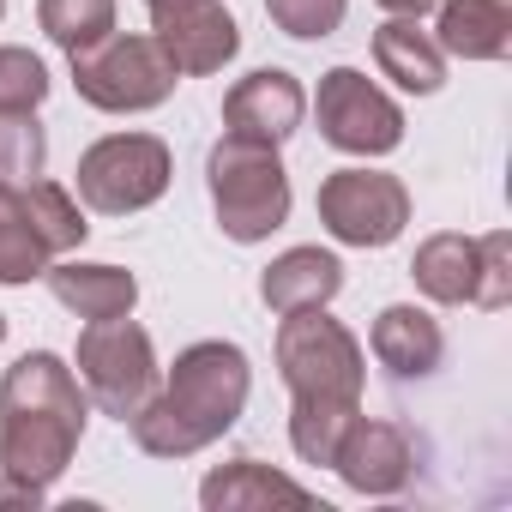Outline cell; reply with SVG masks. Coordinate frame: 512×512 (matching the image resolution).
I'll list each match as a JSON object with an SVG mask.
<instances>
[{
  "mask_svg": "<svg viewBox=\"0 0 512 512\" xmlns=\"http://www.w3.org/2000/svg\"><path fill=\"white\" fill-rule=\"evenodd\" d=\"M253 392V362L229 338H199L175 356V368L157 380V392L127 416L133 446L145 458H193L217 446Z\"/></svg>",
  "mask_w": 512,
  "mask_h": 512,
  "instance_id": "6da1fadb",
  "label": "cell"
},
{
  "mask_svg": "<svg viewBox=\"0 0 512 512\" xmlns=\"http://www.w3.org/2000/svg\"><path fill=\"white\" fill-rule=\"evenodd\" d=\"M91 398L55 350H25L0 374V470L55 488L85 440Z\"/></svg>",
  "mask_w": 512,
  "mask_h": 512,
  "instance_id": "7a4b0ae2",
  "label": "cell"
},
{
  "mask_svg": "<svg viewBox=\"0 0 512 512\" xmlns=\"http://www.w3.org/2000/svg\"><path fill=\"white\" fill-rule=\"evenodd\" d=\"M205 187H211L217 229L241 247L272 241L290 223V169H284L278 145H253V139L223 133L205 151Z\"/></svg>",
  "mask_w": 512,
  "mask_h": 512,
  "instance_id": "3957f363",
  "label": "cell"
},
{
  "mask_svg": "<svg viewBox=\"0 0 512 512\" xmlns=\"http://www.w3.org/2000/svg\"><path fill=\"white\" fill-rule=\"evenodd\" d=\"M73 61V91L103 109V115H145V109H163L181 85L175 61L157 49L151 31H109L97 43H85Z\"/></svg>",
  "mask_w": 512,
  "mask_h": 512,
  "instance_id": "277c9868",
  "label": "cell"
},
{
  "mask_svg": "<svg viewBox=\"0 0 512 512\" xmlns=\"http://www.w3.org/2000/svg\"><path fill=\"white\" fill-rule=\"evenodd\" d=\"M169 175H175V157L157 133H109L85 145L73 169V193L97 217H133L169 193Z\"/></svg>",
  "mask_w": 512,
  "mask_h": 512,
  "instance_id": "5b68a950",
  "label": "cell"
},
{
  "mask_svg": "<svg viewBox=\"0 0 512 512\" xmlns=\"http://www.w3.org/2000/svg\"><path fill=\"white\" fill-rule=\"evenodd\" d=\"M79 386H85V398L103 410V416H115V422H127L151 392H157V380H163V368H157V344H151V332L133 320V314H115V320H85V332H79Z\"/></svg>",
  "mask_w": 512,
  "mask_h": 512,
  "instance_id": "8992f818",
  "label": "cell"
},
{
  "mask_svg": "<svg viewBox=\"0 0 512 512\" xmlns=\"http://www.w3.org/2000/svg\"><path fill=\"white\" fill-rule=\"evenodd\" d=\"M278 374L296 392H332V398H362L368 386V356L356 344V332L344 320H332L326 308H296L278 314Z\"/></svg>",
  "mask_w": 512,
  "mask_h": 512,
  "instance_id": "52a82bcc",
  "label": "cell"
},
{
  "mask_svg": "<svg viewBox=\"0 0 512 512\" xmlns=\"http://www.w3.org/2000/svg\"><path fill=\"white\" fill-rule=\"evenodd\" d=\"M314 121L320 139L344 157H386L404 145V109L362 73V67H332L320 73L314 91Z\"/></svg>",
  "mask_w": 512,
  "mask_h": 512,
  "instance_id": "ba28073f",
  "label": "cell"
},
{
  "mask_svg": "<svg viewBox=\"0 0 512 512\" xmlns=\"http://www.w3.org/2000/svg\"><path fill=\"white\" fill-rule=\"evenodd\" d=\"M320 223L344 247H392L410 229V187L386 169H332L320 181Z\"/></svg>",
  "mask_w": 512,
  "mask_h": 512,
  "instance_id": "9c48e42d",
  "label": "cell"
},
{
  "mask_svg": "<svg viewBox=\"0 0 512 512\" xmlns=\"http://www.w3.org/2000/svg\"><path fill=\"white\" fill-rule=\"evenodd\" d=\"M151 37L175 61L181 79L223 73L241 55V25H235V13L223 7V0H181V7L151 13Z\"/></svg>",
  "mask_w": 512,
  "mask_h": 512,
  "instance_id": "30bf717a",
  "label": "cell"
},
{
  "mask_svg": "<svg viewBox=\"0 0 512 512\" xmlns=\"http://www.w3.org/2000/svg\"><path fill=\"white\" fill-rule=\"evenodd\" d=\"M302 115H308V91L284 67H253L223 97V133L253 139V145H284L302 127Z\"/></svg>",
  "mask_w": 512,
  "mask_h": 512,
  "instance_id": "8fae6325",
  "label": "cell"
},
{
  "mask_svg": "<svg viewBox=\"0 0 512 512\" xmlns=\"http://www.w3.org/2000/svg\"><path fill=\"white\" fill-rule=\"evenodd\" d=\"M332 470L344 476V488L386 500V494H404V488H410V476H416V446H410V434H404L398 422L356 416L350 434L338 440Z\"/></svg>",
  "mask_w": 512,
  "mask_h": 512,
  "instance_id": "7c38bea8",
  "label": "cell"
},
{
  "mask_svg": "<svg viewBox=\"0 0 512 512\" xmlns=\"http://www.w3.org/2000/svg\"><path fill=\"white\" fill-rule=\"evenodd\" d=\"M368 350L392 380H428L446 362V332H440V320L428 308L392 302V308H380V320L368 332Z\"/></svg>",
  "mask_w": 512,
  "mask_h": 512,
  "instance_id": "4fadbf2b",
  "label": "cell"
},
{
  "mask_svg": "<svg viewBox=\"0 0 512 512\" xmlns=\"http://www.w3.org/2000/svg\"><path fill=\"white\" fill-rule=\"evenodd\" d=\"M49 296L79 320H115L139 308V278L109 260H49Z\"/></svg>",
  "mask_w": 512,
  "mask_h": 512,
  "instance_id": "5bb4252c",
  "label": "cell"
},
{
  "mask_svg": "<svg viewBox=\"0 0 512 512\" xmlns=\"http://www.w3.org/2000/svg\"><path fill=\"white\" fill-rule=\"evenodd\" d=\"M344 290V260L332 247H290L260 272V302L272 314H296V308H332V296Z\"/></svg>",
  "mask_w": 512,
  "mask_h": 512,
  "instance_id": "9a60e30c",
  "label": "cell"
},
{
  "mask_svg": "<svg viewBox=\"0 0 512 512\" xmlns=\"http://www.w3.org/2000/svg\"><path fill=\"white\" fill-rule=\"evenodd\" d=\"M434 43L452 61H506L512 55V0H440Z\"/></svg>",
  "mask_w": 512,
  "mask_h": 512,
  "instance_id": "2e32d148",
  "label": "cell"
},
{
  "mask_svg": "<svg viewBox=\"0 0 512 512\" xmlns=\"http://www.w3.org/2000/svg\"><path fill=\"white\" fill-rule=\"evenodd\" d=\"M374 67H380V79H392L410 97H434L446 85V55H440L434 31H422L416 19H386L374 31Z\"/></svg>",
  "mask_w": 512,
  "mask_h": 512,
  "instance_id": "e0dca14e",
  "label": "cell"
},
{
  "mask_svg": "<svg viewBox=\"0 0 512 512\" xmlns=\"http://www.w3.org/2000/svg\"><path fill=\"white\" fill-rule=\"evenodd\" d=\"M272 500L308 506L314 494H308L296 476H284V470H272V464H260V458L217 464V470L199 482V506H205V512H253V506H272Z\"/></svg>",
  "mask_w": 512,
  "mask_h": 512,
  "instance_id": "ac0fdd59",
  "label": "cell"
},
{
  "mask_svg": "<svg viewBox=\"0 0 512 512\" xmlns=\"http://www.w3.org/2000/svg\"><path fill=\"white\" fill-rule=\"evenodd\" d=\"M410 278L428 302L440 308H464L476 302V235H458V229H440L416 247L410 260Z\"/></svg>",
  "mask_w": 512,
  "mask_h": 512,
  "instance_id": "d6986e66",
  "label": "cell"
},
{
  "mask_svg": "<svg viewBox=\"0 0 512 512\" xmlns=\"http://www.w3.org/2000/svg\"><path fill=\"white\" fill-rule=\"evenodd\" d=\"M362 416V398H332V392H296L290 398V446L302 464H326L338 458V440L350 434V422Z\"/></svg>",
  "mask_w": 512,
  "mask_h": 512,
  "instance_id": "ffe728a7",
  "label": "cell"
},
{
  "mask_svg": "<svg viewBox=\"0 0 512 512\" xmlns=\"http://www.w3.org/2000/svg\"><path fill=\"white\" fill-rule=\"evenodd\" d=\"M49 260H55V253L43 247L31 211H25V193L0 181V284H7V290H25L31 278L49 272Z\"/></svg>",
  "mask_w": 512,
  "mask_h": 512,
  "instance_id": "44dd1931",
  "label": "cell"
},
{
  "mask_svg": "<svg viewBox=\"0 0 512 512\" xmlns=\"http://www.w3.org/2000/svg\"><path fill=\"white\" fill-rule=\"evenodd\" d=\"M19 193H25V211H31V223H37V235H43V247L55 253V260H61V253H73V247H85L91 223H85V205H79L73 187L37 175V181H25Z\"/></svg>",
  "mask_w": 512,
  "mask_h": 512,
  "instance_id": "7402d4cb",
  "label": "cell"
},
{
  "mask_svg": "<svg viewBox=\"0 0 512 512\" xmlns=\"http://www.w3.org/2000/svg\"><path fill=\"white\" fill-rule=\"evenodd\" d=\"M37 25L55 49L79 55L85 43L115 31V0H37Z\"/></svg>",
  "mask_w": 512,
  "mask_h": 512,
  "instance_id": "603a6c76",
  "label": "cell"
},
{
  "mask_svg": "<svg viewBox=\"0 0 512 512\" xmlns=\"http://www.w3.org/2000/svg\"><path fill=\"white\" fill-rule=\"evenodd\" d=\"M49 163V133L37 115H0V181L7 187H25L37 181Z\"/></svg>",
  "mask_w": 512,
  "mask_h": 512,
  "instance_id": "cb8c5ba5",
  "label": "cell"
},
{
  "mask_svg": "<svg viewBox=\"0 0 512 512\" xmlns=\"http://www.w3.org/2000/svg\"><path fill=\"white\" fill-rule=\"evenodd\" d=\"M43 97H49V67H43V55L7 43V49H0V115H37Z\"/></svg>",
  "mask_w": 512,
  "mask_h": 512,
  "instance_id": "d4e9b609",
  "label": "cell"
},
{
  "mask_svg": "<svg viewBox=\"0 0 512 512\" xmlns=\"http://www.w3.org/2000/svg\"><path fill=\"white\" fill-rule=\"evenodd\" d=\"M506 302H512V235L488 229V235H476V302L470 308L500 314Z\"/></svg>",
  "mask_w": 512,
  "mask_h": 512,
  "instance_id": "484cf974",
  "label": "cell"
},
{
  "mask_svg": "<svg viewBox=\"0 0 512 512\" xmlns=\"http://www.w3.org/2000/svg\"><path fill=\"white\" fill-rule=\"evenodd\" d=\"M266 13H272V25H278L284 37L320 43V37H332V31L344 25L350 0H266Z\"/></svg>",
  "mask_w": 512,
  "mask_h": 512,
  "instance_id": "4316f807",
  "label": "cell"
},
{
  "mask_svg": "<svg viewBox=\"0 0 512 512\" xmlns=\"http://www.w3.org/2000/svg\"><path fill=\"white\" fill-rule=\"evenodd\" d=\"M7 500H19V506H43L49 500V488H37V482H19V476H7L0 470V506Z\"/></svg>",
  "mask_w": 512,
  "mask_h": 512,
  "instance_id": "83f0119b",
  "label": "cell"
},
{
  "mask_svg": "<svg viewBox=\"0 0 512 512\" xmlns=\"http://www.w3.org/2000/svg\"><path fill=\"white\" fill-rule=\"evenodd\" d=\"M374 7H386L392 19H422V13H434L440 0H374Z\"/></svg>",
  "mask_w": 512,
  "mask_h": 512,
  "instance_id": "f1b7e54d",
  "label": "cell"
},
{
  "mask_svg": "<svg viewBox=\"0 0 512 512\" xmlns=\"http://www.w3.org/2000/svg\"><path fill=\"white\" fill-rule=\"evenodd\" d=\"M163 7H181V0H145V13H163Z\"/></svg>",
  "mask_w": 512,
  "mask_h": 512,
  "instance_id": "f546056e",
  "label": "cell"
},
{
  "mask_svg": "<svg viewBox=\"0 0 512 512\" xmlns=\"http://www.w3.org/2000/svg\"><path fill=\"white\" fill-rule=\"evenodd\" d=\"M0 338H7V314H0Z\"/></svg>",
  "mask_w": 512,
  "mask_h": 512,
  "instance_id": "4dcf8cb0",
  "label": "cell"
},
{
  "mask_svg": "<svg viewBox=\"0 0 512 512\" xmlns=\"http://www.w3.org/2000/svg\"><path fill=\"white\" fill-rule=\"evenodd\" d=\"M0 19H7V0H0Z\"/></svg>",
  "mask_w": 512,
  "mask_h": 512,
  "instance_id": "1f68e13d",
  "label": "cell"
}]
</instances>
